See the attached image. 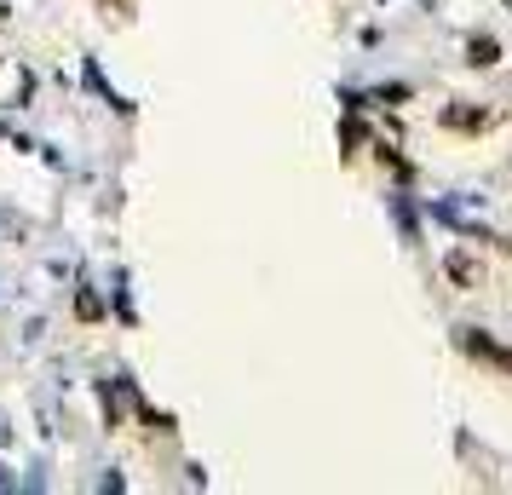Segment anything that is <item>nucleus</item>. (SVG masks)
<instances>
[{"label": "nucleus", "instance_id": "1", "mask_svg": "<svg viewBox=\"0 0 512 495\" xmlns=\"http://www.w3.org/2000/svg\"><path fill=\"white\" fill-rule=\"evenodd\" d=\"M443 127H455V133H484L489 110H466V104H455V110H443Z\"/></svg>", "mask_w": 512, "mask_h": 495}, {"label": "nucleus", "instance_id": "2", "mask_svg": "<svg viewBox=\"0 0 512 495\" xmlns=\"http://www.w3.org/2000/svg\"><path fill=\"white\" fill-rule=\"evenodd\" d=\"M449 277H455V283H466V288H478V277H484V271L466 260V254H455V260H449Z\"/></svg>", "mask_w": 512, "mask_h": 495}, {"label": "nucleus", "instance_id": "3", "mask_svg": "<svg viewBox=\"0 0 512 495\" xmlns=\"http://www.w3.org/2000/svg\"><path fill=\"white\" fill-rule=\"evenodd\" d=\"M472 64H495V41H489V35H472Z\"/></svg>", "mask_w": 512, "mask_h": 495}]
</instances>
